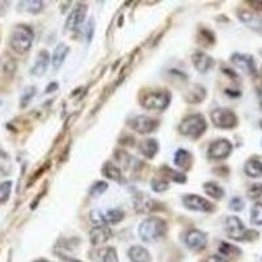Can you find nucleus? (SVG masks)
Here are the masks:
<instances>
[{
  "instance_id": "nucleus-1",
  "label": "nucleus",
  "mask_w": 262,
  "mask_h": 262,
  "mask_svg": "<svg viewBox=\"0 0 262 262\" xmlns=\"http://www.w3.org/2000/svg\"><path fill=\"white\" fill-rule=\"evenodd\" d=\"M33 37H34L33 30L28 25H17L12 30V34H11V48L17 54H24L32 46Z\"/></svg>"
},
{
  "instance_id": "nucleus-2",
  "label": "nucleus",
  "mask_w": 262,
  "mask_h": 262,
  "mask_svg": "<svg viewBox=\"0 0 262 262\" xmlns=\"http://www.w3.org/2000/svg\"><path fill=\"white\" fill-rule=\"evenodd\" d=\"M165 234V223L159 217H148L139 226V236L146 243H152Z\"/></svg>"
},
{
  "instance_id": "nucleus-3",
  "label": "nucleus",
  "mask_w": 262,
  "mask_h": 262,
  "mask_svg": "<svg viewBox=\"0 0 262 262\" xmlns=\"http://www.w3.org/2000/svg\"><path fill=\"white\" fill-rule=\"evenodd\" d=\"M206 128H207V123H206L203 115L201 114L189 115L179 126V130L181 134L192 138L201 137L206 131Z\"/></svg>"
},
{
  "instance_id": "nucleus-4",
  "label": "nucleus",
  "mask_w": 262,
  "mask_h": 262,
  "mask_svg": "<svg viewBox=\"0 0 262 262\" xmlns=\"http://www.w3.org/2000/svg\"><path fill=\"white\" fill-rule=\"evenodd\" d=\"M226 231L231 239L237 240V241H244V240H252L250 235H256L254 231H248L244 227L243 222L240 221L237 216H230L226 221Z\"/></svg>"
},
{
  "instance_id": "nucleus-5",
  "label": "nucleus",
  "mask_w": 262,
  "mask_h": 262,
  "mask_svg": "<svg viewBox=\"0 0 262 262\" xmlns=\"http://www.w3.org/2000/svg\"><path fill=\"white\" fill-rule=\"evenodd\" d=\"M169 92L157 91V92H152L144 97L142 105L146 109H150V110H164V109H166V106L169 105Z\"/></svg>"
},
{
  "instance_id": "nucleus-6",
  "label": "nucleus",
  "mask_w": 262,
  "mask_h": 262,
  "mask_svg": "<svg viewBox=\"0 0 262 262\" xmlns=\"http://www.w3.org/2000/svg\"><path fill=\"white\" fill-rule=\"evenodd\" d=\"M211 119L216 127L232 128L237 125V117L230 109H215L211 113Z\"/></svg>"
},
{
  "instance_id": "nucleus-7",
  "label": "nucleus",
  "mask_w": 262,
  "mask_h": 262,
  "mask_svg": "<svg viewBox=\"0 0 262 262\" xmlns=\"http://www.w3.org/2000/svg\"><path fill=\"white\" fill-rule=\"evenodd\" d=\"M232 152V144L227 139H219L210 144L208 147V157L215 160H222L228 157Z\"/></svg>"
},
{
  "instance_id": "nucleus-8",
  "label": "nucleus",
  "mask_w": 262,
  "mask_h": 262,
  "mask_svg": "<svg viewBox=\"0 0 262 262\" xmlns=\"http://www.w3.org/2000/svg\"><path fill=\"white\" fill-rule=\"evenodd\" d=\"M184 205L190 210L194 211H203V212H210L214 210V205L211 202L206 201L205 198H202L199 195L195 194H188L183 198Z\"/></svg>"
},
{
  "instance_id": "nucleus-9",
  "label": "nucleus",
  "mask_w": 262,
  "mask_h": 262,
  "mask_svg": "<svg viewBox=\"0 0 262 262\" xmlns=\"http://www.w3.org/2000/svg\"><path fill=\"white\" fill-rule=\"evenodd\" d=\"M86 15V6L85 4H79L72 12L68 15L67 20H66V29L67 30H76L81 24H83L84 19Z\"/></svg>"
},
{
  "instance_id": "nucleus-10",
  "label": "nucleus",
  "mask_w": 262,
  "mask_h": 262,
  "mask_svg": "<svg viewBox=\"0 0 262 262\" xmlns=\"http://www.w3.org/2000/svg\"><path fill=\"white\" fill-rule=\"evenodd\" d=\"M131 126L135 131L141 133V134H148V133H152L157 127V121L154 118H150L147 115H138L133 119Z\"/></svg>"
},
{
  "instance_id": "nucleus-11",
  "label": "nucleus",
  "mask_w": 262,
  "mask_h": 262,
  "mask_svg": "<svg viewBox=\"0 0 262 262\" xmlns=\"http://www.w3.org/2000/svg\"><path fill=\"white\" fill-rule=\"evenodd\" d=\"M231 61H232V63H234L236 67L241 68L246 74H256V63H254V59H253V57H250V55L237 54L236 53V54L232 55Z\"/></svg>"
},
{
  "instance_id": "nucleus-12",
  "label": "nucleus",
  "mask_w": 262,
  "mask_h": 262,
  "mask_svg": "<svg viewBox=\"0 0 262 262\" xmlns=\"http://www.w3.org/2000/svg\"><path fill=\"white\" fill-rule=\"evenodd\" d=\"M186 244L192 249L202 250L206 246V244H207V237L201 231H190L188 236H186Z\"/></svg>"
},
{
  "instance_id": "nucleus-13",
  "label": "nucleus",
  "mask_w": 262,
  "mask_h": 262,
  "mask_svg": "<svg viewBox=\"0 0 262 262\" xmlns=\"http://www.w3.org/2000/svg\"><path fill=\"white\" fill-rule=\"evenodd\" d=\"M49 62H50V55L46 50H42L39 52V54L37 55V59H35L34 64L32 67V74L34 76H41L46 72L49 67Z\"/></svg>"
},
{
  "instance_id": "nucleus-14",
  "label": "nucleus",
  "mask_w": 262,
  "mask_h": 262,
  "mask_svg": "<svg viewBox=\"0 0 262 262\" xmlns=\"http://www.w3.org/2000/svg\"><path fill=\"white\" fill-rule=\"evenodd\" d=\"M193 63L199 72H206V71L210 70L214 61H212V58L208 57L203 52H197L193 54Z\"/></svg>"
},
{
  "instance_id": "nucleus-15",
  "label": "nucleus",
  "mask_w": 262,
  "mask_h": 262,
  "mask_svg": "<svg viewBox=\"0 0 262 262\" xmlns=\"http://www.w3.org/2000/svg\"><path fill=\"white\" fill-rule=\"evenodd\" d=\"M110 237H112V231L109 230L108 227H93V230L91 231L90 234L91 241L95 245L106 243Z\"/></svg>"
},
{
  "instance_id": "nucleus-16",
  "label": "nucleus",
  "mask_w": 262,
  "mask_h": 262,
  "mask_svg": "<svg viewBox=\"0 0 262 262\" xmlns=\"http://www.w3.org/2000/svg\"><path fill=\"white\" fill-rule=\"evenodd\" d=\"M186 101L188 103H201L203 101L206 97V90L203 86L197 85V84H193V85L189 86L188 93H186Z\"/></svg>"
},
{
  "instance_id": "nucleus-17",
  "label": "nucleus",
  "mask_w": 262,
  "mask_h": 262,
  "mask_svg": "<svg viewBox=\"0 0 262 262\" xmlns=\"http://www.w3.org/2000/svg\"><path fill=\"white\" fill-rule=\"evenodd\" d=\"M128 257L133 262H150L151 256L148 250L146 248H142V246H133L128 249Z\"/></svg>"
},
{
  "instance_id": "nucleus-18",
  "label": "nucleus",
  "mask_w": 262,
  "mask_h": 262,
  "mask_svg": "<svg viewBox=\"0 0 262 262\" xmlns=\"http://www.w3.org/2000/svg\"><path fill=\"white\" fill-rule=\"evenodd\" d=\"M68 52H70V49H68L67 45H64V43H59L55 48L54 54H53V66H54V68L61 67L66 57H67Z\"/></svg>"
},
{
  "instance_id": "nucleus-19",
  "label": "nucleus",
  "mask_w": 262,
  "mask_h": 262,
  "mask_svg": "<svg viewBox=\"0 0 262 262\" xmlns=\"http://www.w3.org/2000/svg\"><path fill=\"white\" fill-rule=\"evenodd\" d=\"M174 164H176L179 168H183V169H189L190 165H192V155L190 152L186 150H179L174 154Z\"/></svg>"
},
{
  "instance_id": "nucleus-20",
  "label": "nucleus",
  "mask_w": 262,
  "mask_h": 262,
  "mask_svg": "<svg viewBox=\"0 0 262 262\" xmlns=\"http://www.w3.org/2000/svg\"><path fill=\"white\" fill-rule=\"evenodd\" d=\"M244 170L249 177L258 179V177L262 176V163L256 159L248 160L245 166H244Z\"/></svg>"
},
{
  "instance_id": "nucleus-21",
  "label": "nucleus",
  "mask_w": 262,
  "mask_h": 262,
  "mask_svg": "<svg viewBox=\"0 0 262 262\" xmlns=\"http://www.w3.org/2000/svg\"><path fill=\"white\" fill-rule=\"evenodd\" d=\"M141 148V152L148 159H152V157L156 155V152L159 151V144L155 139H147V141H143L139 146Z\"/></svg>"
},
{
  "instance_id": "nucleus-22",
  "label": "nucleus",
  "mask_w": 262,
  "mask_h": 262,
  "mask_svg": "<svg viewBox=\"0 0 262 262\" xmlns=\"http://www.w3.org/2000/svg\"><path fill=\"white\" fill-rule=\"evenodd\" d=\"M135 208L139 212H148L154 208V201L146 194H139L135 198Z\"/></svg>"
},
{
  "instance_id": "nucleus-23",
  "label": "nucleus",
  "mask_w": 262,
  "mask_h": 262,
  "mask_svg": "<svg viewBox=\"0 0 262 262\" xmlns=\"http://www.w3.org/2000/svg\"><path fill=\"white\" fill-rule=\"evenodd\" d=\"M103 173H104V176L108 177V179H110V180H113V181H117V183H119V181L122 180L121 170H119L118 168L114 165V164L109 163V161L108 163L104 164Z\"/></svg>"
},
{
  "instance_id": "nucleus-24",
  "label": "nucleus",
  "mask_w": 262,
  "mask_h": 262,
  "mask_svg": "<svg viewBox=\"0 0 262 262\" xmlns=\"http://www.w3.org/2000/svg\"><path fill=\"white\" fill-rule=\"evenodd\" d=\"M103 216H104V223L105 226L108 224H115V223H119V222L123 219V212L121 210H108L104 212L103 211Z\"/></svg>"
},
{
  "instance_id": "nucleus-25",
  "label": "nucleus",
  "mask_w": 262,
  "mask_h": 262,
  "mask_svg": "<svg viewBox=\"0 0 262 262\" xmlns=\"http://www.w3.org/2000/svg\"><path fill=\"white\" fill-rule=\"evenodd\" d=\"M203 189L210 197L215 199H222L224 197V190L215 183H206L203 185Z\"/></svg>"
},
{
  "instance_id": "nucleus-26",
  "label": "nucleus",
  "mask_w": 262,
  "mask_h": 262,
  "mask_svg": "<svg viewBox=\"0 0 262 262\" xmlns=\"http://www.w3.org/2000/svg\"><path fill=\"white\" fill-rule=\"evenodd\" d=\"M43 8L42 2H21L20 3V10H24L30 13H38Z\"/></svg>"
},
{
  "instance_id": "nucleus-27",
  "label": "nucleus",
  "mask_w": 262,
  "mask_h": 262,
  "mask_svg": "<svg viewBox=\"0 0 262 262\" xmlns=\"http://www.w3.org/2000/svg\"><path fill=\"white\" fill-rule=\"evenodd\" d=\"M250 221L256 226H262V203H256L250 211Z\"/></svg>"
},
{
  "instance_id": "nucleus-28",
  "label": "nucleus",
  "mask_w": 262,
  "mask_h": 262,
  "mask_svg": "<svg viewBox=\"0 0 262 262\" xmlns=\"http://www.w3.org/2000/svg\"><path fill=\"white\" fill-rule=\"evenodd\" d=\"M106 189H108V184L104 183V181H97V183H95L91 186L90 195L92 198H97V197L105 193Z\"/></svg>"
},
{
  "instance_id": "nucleus-29",
  "label": "nucleus",
  "mask_w": 262,
  "mask_h": 262,
  "mask_svg": "<svg viewBox=\"0 0 262 262\" xmlns=\"http://www.w3.org/2000/svg\"><path fill=\"white\" fill-rule=\"evenodd\" d=\"M11 190H12V183L11 181H6V183L0 184V205L8 201Z\"/></svg>"
},
{
  "instance_id": "nucleus-30",
  "label": "nucleus",
  "mask_w": 262,
  "mask_h": 262,
  "mask_svg": "<svg viewBox=\"0 0 262 262\" xmlns=\"http://www.w3.org/2000/svg\"><path fill=\"white\" fill-rule=\"evenodd\" d=\"M219 250L223 253L224 256H228V257L237 256V254L241 253V250L237 249L236 246L231 245V244H227V243H221V248H219Z\"/></svg>"
},
{
  "instance_id": "nucleus-31",
  "label": "nucleus",
  "mask_w": 262,
  "mask_h": 262,
  "mask_svg": "<svg viewBox=\"0 0 262 262\" xmlns=\"http://www.w3.org/2000/svg\"><path fill=\"white\" fill-rule=\"evenodd\" d=\"M248 195H249V198L253 199L259 198L262 195V184H253V185L248 189Z\"/></svg>"
},
{
  "instance_id": "nucleus-32",
  "label": "nucleus",
  "mask_w": 262,
  "mask_h": 262,
  "mask_svg": "<svg viewBox=\"0 0 262 262\" xmlns=\"http://www.w3.org/2000/svg\"><path fill=\"white\" fill-rule=\"evenodd\" d=\"M151 188L154 189L155 192L161 193L169 188V184L166 183V181H164V180H154L152 184H151Z\"/></svg>"
},
{
  "instance_id": "nucleus-33",
  "label": "nucleus",
  "mask_w": 262,
  "mask_h": 262,
  "mask_svg": "<svg viewBox=\"0 0 262 262\" xmlns=\"http://www.w3.org/2000/svg\"><path fill=\"white\" fill-rule=\"evenodd\" d=\"M166 170H168V176H169L170 180H173V181H176V183L179 184H183L185 183L186 181V176L185 174H183V173H180V172H174V170L169 169V168H165Z\"/></svg>"
},
{
  "instance_id": "nucleus-34",
  "label": "nucleus",
  "mask_w": 262,
  "mask_h": 262,
  "mask_svg": "<svg viewBox=\"0 0 262 262\" xmlns=\"http://www.w3.org/2000/svg\"><path fill=\"white\" fill-rule=\"evenodd\" d=\"M35 93V88L34 86H30V88H26L25 92H24L23 97H21V106H26L29 104V101H30V99H32L33 96H34Z\"/></svg>"
},
{
  "instance_id": "nucleus-35",
  "label": "nucleus",
  "mask_w": 262,
  "mask_h": 262,
  "mask_svg": "<svg viewBox=\"0 0 262 262\" xmlns=\"http://www.w3.org/2000/svg\"><path fill=\"white\" fill-rule=\"evenodd\" d=\"M103 262H118V257H117V252L113 248H109L105 250L103 257Z\"/></svg>"
},
{
  "instance_id": "nucleus-36",
  "label": "nucleus",
  "mask_w": 262,
  "mask_h": 262,
  "mask_svg": "<svg viewBox=\"0 0 262 262\" xmlns=\"http://www.w3.org/2000/svg\"><path fill=\"white\" fill-rule=\"evenodd\" d=\"M230 208L232 211H241L244 208V201L241 198H234L230 202Z\"/></svg>"
},
{
  "instance_id": "nucleus-37",
  "label": "nucleus",
  "mask_w": 262,
  "mask_h": 262,
  "mask_svg": "<svg viewBox=\"0 0 262 262\" xmlns=\"http://www.w3.org/2000/svg\"><path fill=\"white\" fill-rule=\"evenodd\" d=\"M93 30H95V20L91 19L86 24V39L91 41L92 39V35H93Z\"/></svg>"
},
{
  "instance_id": "nucleus-38",
  "label": "nucleus",
  "mask_w": 262,
  "mask_h": 262,
  "mask_svg": "<svg viewBox=\"0 0 262 262\" xmlns=\"http://www.w3.org/2000/svg\"><path fill=\"white\" fill-rule=\"evenodd\" d=\"M206 262H227V261L219 256H210L207 259H206Z\"/></svg>"
},
{
  "instance_id": "nucleus-39",
  "label": "nucleus",
  "mask_w": 262,
  "mask_h": 262,
  "mask_svg": "<svg viewBox=\"0 0 262 262\" xmlns=\"http://www.w3.org/2000/svg\"><path fill=\"white\" fill-rule=\"evenodd\" d=\"M57 88H58V84H57V83L50 84V85H48V88H46V93H49V92H54V91L57 90Z\"/></svg>"
},
{
  "instance_id": "nucleus-40",
  "label": "nucleus",
  "mask_w": 262,
  "mask_h": 262,
  "mask_svg": "<svg viewBox=\"0 0 262 262\" xmlns=\"http://www.w3.org/2000/svg\"><path fill=\"white\" fill-rule=\"evenodd\" d=\"M250 4H254V8H257V10H262V2H250Z\"/></svg>"
},
{
  "instance_id": "nucleus-41",
  "label": "nucleus",
  "mask_w": 262,
  "mask_h": 262,
  "mask_svg": "<svg viewBox=\"0 0 262 262\" xmlns=\"http://www.w3.org/2000/svg\"><path fill=\"white\" fill-rule=\"evenodd\" d=\"M66 262H80V261H76V259H72V258H70V259H66Z\"/></svg>"
},
{
  "instance_id": "nucleus-42",
  "label": "nucleus",
  "mask_w": 262,
  "mask_h": 262,
  "mask_svg": "<svg viewBox=\"0 0 262 262\" xmlns=\"http://www.w3.org/2000/svg\"><path fill=\"white\" fill-rule=\"evenodd\" d=\"M35 262H49V261H45V259H39V261H35Z\"/></svg>"
},
{
  "instance_id": "nucleus-43",
  "label": "nucleus",
  "mask_w": 262,
  "mask_h": 262,
  "mask_svg": "<svg viewBox=\"0 0 262 262\" xmlns=\"http://www.w3.org/2000/svg\"><path fill=\"white\" fill-rule=\"evenodd\" d=\"M259 126H261V127H262V119H261V122H259Z\"/></svg>"
}]
</instances>
